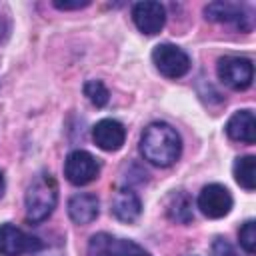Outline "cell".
Returning <instances> with one entry per match:
<instances>
[{"label": "cell", "instance_id": "obj_14", "mask_svg": "<svg viewBox=\"0 0 256 256\" xmlns=\"http://www.w3.org/2000/svg\"><path fill=\"white\" fill-rule=\"evenodd\" d=\"M204 14L212 22H236L238 28L248 30L244 26V22L250 20V16L246 14L244 6H240V4H234V2H212V4H208L204 8Z\"/></svg>", "mask_w": 256, "mask_h": 256}, {"label": "cell", "instance_id": "obj_17", "mask_svg": "<svg viewBox=\"0 0 256 256\" xmlns=\"http://www.w3.org/2000/svg\"><path fill=\"white\" fill-rule=\"evenodd\" d=\"M84 94L88 96V100H90L96 108L106 106L108 100H110V92H108V88L104 86L102 80H88V82L84 84Z\"/></svg>", "mask_w": 256, "mask_h": 256}, {"label": "cell", "instance_id": "obj_7", "mask_svg": "<svg viewBox=\"0 0 256 256\" xmlns=\"http://www.w3.org/2000/svg\"><path fill=\"white\" fill-rule=\"evenodd\" d=\"M40 240L26 234L14 224H0V256H22L36 252Z\"/></svg>", "mask_w": 256, "mask_h": 256}, {"label": "cell", "instance_id": "obj_10", "mask_svg": "<svg viewBox=\"0 0 256 256\" xmlns=\"http://www.w3.org/2000/svg\"><path fill=\"white\" fill-rule=\"evenodd\" d=\"M92 140L100 150L116 152L122 148V144L126 140V130L118 120L104 118V120L96 122V126L92 128Z\"/></svg>", "mask_w": 256, "mask_h": 256}, {"label": "cell", "instance_id": "obj_6", "mask_svg": "<svg viewBox=\"0 0 256 256\" xmlns=\"http://www.w3.org/2000/svg\"><path fill=\"white\" fill-rule=\"evenodd\" d=\"M98 172H100L98 160L90 152H86V150H74V152H70L68 158H66V162H64V176L74 186L90 184L92 180L98 178Z\"/></svg>", "mask_w": 256, "mask_h": 256}, {"label": "cell", "instance_id": "obj_5", "mask_svg": "<svg viewBox=\"0 0 256 256\" xmlns=\"http://www.w3.org/2000/svg\"><path fill=\"white\" fill-rule=\"evenodd\" d=\"M218 78L232 90H246L254 80V66L242 56H224L218 60Z\"/></svg>", "mask_w": 256, "mask_h": 256}, {"label": "cell", "instance_id": "obj_4", "mask_svg": "<svg viewBox=\"0 0 256 256\" xmlns=\"http://www.w3.org/2000/svg\"><path fill=\"white\" fill-rule=\"evenodd\" d=\"M88 256H150L132 240L116 238L112 234H94L88 242Z\"/></svg>", "mask_w": 256, "mask_h": 256}, {"label": "cell", "instance_id": "obj_16", "mask_svg": "<svg viewBox=\"0 0 256 256\" xmlns=\"http://www.w3.org/2000/svg\"><path fill=\"white\" fill-rule=\"evenodd\" d=\"M234 178L244 190L256 188V158L254 156H242L234 162Z\"/></svg>", "mask_w": 256, "mask_h": 256}, {"label": "cell", "instance_id": "obj_2", "mask_svg": "<svg viewBox=\"0 0 256 256\" xmlns=\"http://www.w3.org/2000/svg\"><path fill=\"white\" fill-rule=\"evenodd\" d=\"M58 202V186L56 180L50 174H40L32 180V184L26 190V218L30 222H42L46 220Z\"/></svg>", "mask_w": 256, "mask_h": 256}, {"label": "cell", "instance_id": "obj_19", "mask_svg": "<svg viewBox=\"0 0 256 256\" xmlns=\"http://www.w3.org/2000/svg\"><path fill=\"white\" fill-rule=\"evenodd\" d=\"M212 256H240V254L236 252V248L228 240L216 238L214 244H212Z\"/></svg>", "mask_w": 256, "mask_h": 256}, {"label": "cell", "instance_id": "obj_3", "mask_svg": "<svg viewBox=\"0 0 256 256\" xmlns=\"http://www.w3.org/2000/svg\"><path fill=\"white\" fill-rule=\"evenodd\" d=\"M152 62L166 78H180L190 70V56L174 44H158L152 50Z\"/></svg>", "mask_w": 256, "mask_h": 256}, {"label": "cell", "instance_id": "obj_21", "mask_svg": "<svg viewBox=\"0 0 256 256\" xmlns=\"http://www.w3.org/2000/svg\"><path fill=\"white\" fill-rule=\"evenodd\" d=\"M4 188H6V184H4V174H2V170H0V198H2V194H4Z\"/></svg>", "mask_w": 256, "mask_h": 256}, {"label": "cell", "instance_id": "obj_15", "mask_svg": "<svg viewBox=\"0 0 256 256\" xmlns=\"http://www.w3.org/2000/svg\"><path fill=\"white\" fill-rule=\"evenodd\" d=\"M166 212H168V218H170V220L180 222V224H188V222L194 218L190 196H188L186 192H174V194L168 198Z\"/></svg>", "mask_w": 256, "mask_h": 256}, {"label": "cell", "instance_id": "obj_11", "mask_svg": "<svg viewBox=\"0 0 256 256\" xmlns=\"http://www.w3.org/2000/svg\"><path fill=\"white\" fill-rule=\"evenodd\" d=\"M100 214V202L94 194H74L70 200H68V216L74 224H90L98 218Z\"/></svg>", "mask_w": 256, "mask_h": 256}, {"label": "cell", "instance_id": "obj_1", "mask_svg": "<svg viewBox=\"0 0 256 256\" xmlns=\"http://www.w3.org/2000/svg\"><path fill=\"white\" fill-rule=\"evenodd\" d=\"M140 152L144 160L154 166H172L182 152L180 134L166 122H152L144 128L140 136Z\"/></svg>", "mask_w": 256, "mask_h": 256}, {"label": "cell", "instance_id": "obj_9", "mask_svg": "<svg viewBox=\"0 0 256 256\" xmlns=\"http://www.w3.org/2000/svg\"><path fill=\"white\" fill-rule=\"evenodd\" d=\"M132 20L136 24V28L142 34L154 36L164 28L166 22V10L160 2L154 0H144V2H136L132 6Z\"/></svg>", "mask_w": 256, "mask_h": 256}, {"label": "cell", "instance_id": "obj_18", "mask_svg": "<svg viewBox=\"0 0 256 256\" xmlns=\"http://www.w3.org/2000/svg\"><path fill=\"white\" fill-rule=\"evenodd\" d=\"M238 238H240L242 250L252 256L256 252V222L254 220H246L244 226L238 232Z\"/></svg>", "mask_w": 256, "mask_h": 256}, {"label": "cell", "instance_id": "obj_20", "mask_svg": "<svg viewBox=\"0 0 256 256\" xmlns=\"http://www.w3.org/2000/svg\"><path fill=\"white\" fill-rule=\"evenodd\" d=\"M90 2L88 0H76V2H60V0H56L54 2V6L58 8V10H80V8H86Z\"/></svg>", "mask_w": 256, "mask_h": 256}, {"label": "cell", "instance_id": "obj_13", "mask_svg": "<svg viewBox=\"0 0 256 256\" xmlns=\"http://www.w3.org/2000/svg\"><path fill=\"white\" fill-rule=\"evenodd\" d=\"M110 212L122 222H134L142 212V202L138 194L132 192L130 188H120L112 198Z\"/></svg>", "mask_w": 256, "mask_h": 256}, {"label": "cell", "instance_id": "obj_12", "mask_svg": "<svg viewBox=\"0 0 256 256\" xmlns=\"http://www.w3.org/2000/svg\"><path fill=\"white\" fill-rule=\"evenodd\" d=\"M226 134L236 140V142H244V144H254L256 140V120H254V112L252 110H238L230 116V120L226 122Z\"/></svg>", "mask_w": 256, "mask_h": 256}, {"label": "cell", "instance_id": "obj_8", "mask_svg": "<svg viewBox=\"0 0 256 256\" xmlns=\"http://www.w3.org/2000/svg\"><path fill=\"white\" fill-rule=\"evenodd\" d=\"M198 208L208 218H224L232 210V194L222 184H208L198 194Z\"/></svg>", "mask_w": 256, "mask_h": 256}]
</instances>
